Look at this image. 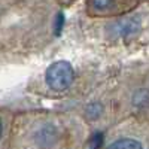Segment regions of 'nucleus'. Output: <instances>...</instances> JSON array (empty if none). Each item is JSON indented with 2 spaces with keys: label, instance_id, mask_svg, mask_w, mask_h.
<instances>
[{
  "label": "nucleus",
  "instance_id": "obj_1",
  "mask_svg": "<svg viewBox=\"0 0 149 149\" xmlns=\"http://www.w3.org/2000/svg\"><path fill=\"white\" fill-rule=\"evenodd\" d=\"M46 84L51 90L63 91L67 90L74 81V70L67 61H55L46 70Z\"/></svg>",
  "mask_w": 149,
  "mask_h": 149
},
{
  "label": "nucleus",
  "instance_id": "obj_2",
  "mask_svg": "<svg viewBox=\"0 0 149 149\" xmlns=\"http://www.w3.org/2000/svg\"><path fill=\"white\" fill-rule=\"evenodd\" d=\"M140 27H142V21L137 17H130V18H124L113 22L109 27V31L112 33L113 37H128L137 33Z\"/></svg>",
  "mask_w": 149,
  "mask_h": 149
},
{
  "label": "nucleus",
  "instance_id": "obj_3",
  "mask_svg": "<svg viewBox=\"0 0 149 149\" xmlns=\"http://www.w3.org/2000/svg\"><path fill=\"white\" fill-rule=\"evenodd\" d=\"M57 139H58V130L52 124H46L34 133V142L42 149L51 148L57 142Z\"/></svg>",
  "mask_w": 149,
  "mask_h": 149
},
{
  "label": "nucleus",
  "instance_id": "obj_4",
  "mask_svg": "<svg viewBox=\"0 0 149 149\" xmlns=\"http://www.w3.org/2000/svg\"><path fill=\"white\" fill-rule=\"evenodd\" d=\"M107 149H146L143 146V143L137 139L133 137H122L118 139L116 142H113Z\"/></svg>",
  "mask_w": 149,
  "mask_h": 149
},
{
  "label": "nucleus",
  "instance_id": "obj_5",
  "mask_svg": "<svg viewBox=\"0 0 149 149\" xmlns=\"http://www.w3.org/2000/svg\"><path fill=\"white\" fill-rule=\"evenodd\" d=\"M131 102H133V106L139 110H143V109H148L149 107V90L148 88H140L137 90L133 97H131Z\"/></svg>",
  "mask_w": 149,
  "mask_h": 149
},
{
  "label": "nucleus",
  "instance_id": "obj_6",
  "mask_svg": "<svg viewBox=\"0 0 149 149\" xmlns=\"http://www.w3.org/2000/svg\"><path fill=\"white\" fill-rule=\"evenodd\" d=\"M86 113H88V116L91 119H95V118L100 116V113H102V106L98 103H93V104L88 106V109H86Z\"/></svg>",
  "mask_w": 149,
  "mask_h": 149
},
{
  "label": "nucleus",
  "instance_id": "obj_7",
  "mask_svg": "<svg viewBox=\"0 0 149 149\" xmlns=\"http://www.w3.org/2000/svg\"><path fill=\"white\" fill-rule=\"evenodd\" d=\"M90 3L94 9H104L112 5V0H90Z\"/></svg>",
  "mask_w": 149,
  "mask_h": 149
},
{
  "label": "nucleus",
  "instance_id": "obj_8",
  "mask_svg": "<svg viewBox=\"0 0 149 149\" xmlns=\"http://www.w3.org/2000/svg\"><path fill=\"white\" fill-rule=\"evenodd\" d=\"M103 143V134L102 133H95L91 139V149H100Z\"/></svg>",
  "mask_w": 149,
  "mask_h": 149
},
{
  "label": "nucleus",
  "instance_id": "obj_9",
  "mask_svg": "<svg viewBox=\"0 0 149 149\" xmlns=\"http://www.w3.org/2000/svg\"><path fill=\"white\" fill-rule=\"evenodd\" d=\"M63 26H64V15L63 14H58L57 15V19H55V33L60 34L61 30H63Z\"/></svg>",
  "mask_w": 149,
  "mask_h": 149
},
{
  "label": "nucleus",
  "instance_id": "obj_10",
  "mask_svg": "<svg viewBox=\"0 0 149 149\" xmlns=\"http://www.w3.org/2000/svg\"><path fill=\"white\" fill-rule=\"evenodd\" d=\"M0 137H2V122H0Z\"/></svg>",
  "mask_w": 149,
  "mask_h": 149
}]
</instances>
